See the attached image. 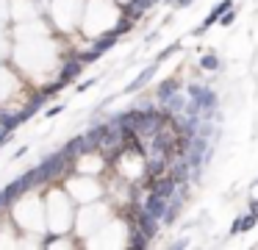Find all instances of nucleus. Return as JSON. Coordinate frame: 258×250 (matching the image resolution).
I'll list each match as a JSON object with an SVG mask.
<instances>
[{
    "label": "nucleus",
    "mask_w": 258,
    "mask_h": 250,
    "mask_svg": "<svg viewBox=\"0 0 258 250\" xmlns=\"http://www.w3.org/2000/svg\"><path fill=\"white\" fill-rule=\"evenodd\" d=\"M156 70H158V61H156V64H150V67H145V70H142V72H139V75H136V78H134V81H131V83H128V86H125V92H128V94H134V92H139V89H142V86H145V83H147V81H150V78H153V75H156Z\"/></svg>",
    "instance_id": "4"
},
{
    "label": "nucleus",
    "mask_w": 258,
    "mask_h": 250,
    "mask_svg": "<svg viewBox=\"0 0 258 250\" xmlns=\"http://www.w3.org/2000/svg\"><path fill=\"white\" fill-rule=\"evenodd\" d=\"M95 78H89V81H84V83H81V86H78V92H86V89H89V86H95Z\"/></svg>",
    "instance_id": "18"
},
{
    "label": "nucleus",
    "mask_w": 258,
    "mask_h": 250,
    "mask_svg": "<svg viewBox=\"0 0 258 250\" xmlns=\"http://www.w3.org/2000/svg\"><path fill=\"white\" fill-rule=\"evenodd\" d=\"M64 111V106L58 103V106H50V109H45V117H56V114H61Z\"/></svg>",
    "instance_id": "17"
},
{
    "label": "nucleus",
    "mask_w": 258,
    "mask_h": 250,
    "mask_svg": "<svg viewBox=\"0 0 258 250\" xmlns=\"http://www.w3.org/2000/svg\"><path fill=\"white\" fill-rule=\"evenodd\" d=\"M106 128H108V122H100V125H92L89 128V133H84V139H86V147L95 153L97 147H100V139H103V133H106Z\"/></svg>",
    "instance_id": "5"
},
{
    "label": "nucleus",
    "mask_w": 258,
    "mask_h": 250,
    "mask_svg": "<svg viewBox=\"0 0 258 250\" xmlns=\"http://www.w3.org/2000/svg\"><path fill=\"white\" fill-rule=\"evenodd\" d=\"M150 0H128V6H125L122 17H128V20H136V17H142L147 9H150Z\"/></svg>",
    "instance_id": "7"
},
{
    "label": "nucleus",
    "mask_w": 258,
    "mask_h": 250,
    "mask_svg": "<svg viewBox=\"0 0 258 250\" xmlns=\"http://www.w3.org/2000/svg\"><path fill=\"white\" fill-rule=\"evenodd\" d=\"M164 106H167V109H164V111H167V114H180V111H183L186 109V97H180V94L178 92H175L172 94V97H167V100H164Z\"/></svg>",
    "instance_id": "10"
},
{
    "label": "nucleus",
    "mask_w": 258,
    "mask_h": 250,
    "mask_svg": "<svg viewBox=\"0 0 258 250\" xmlns=\"http://www.w3.org/2000/svg\"><path fill=\"white\" fill-rule=\"evenodd\" d=\"M230 6H233V0H222V3H217V6H214V9H211V14H208V17H206V22H203V25H200V28H197V31H195V33H203V31H206V28H208V25H214V22H217V20H219V17H222V14H225V11H228V9H230Z\"/></svg>",
    "instance_id": "6"
},
{
    "label": "nucleus",
    "mask_w": 258,
    "mask_h": 250,
    "mask_svg": "<svg viewBox=\"0 0 258 250\" xmlns=\"http://www.w3.org/2000/svg\"><path fill=\"white\" fill-rule=\"evenodd\" d=\"M0 211H6V203H3V192H0Z\"/></svg>",
    "instance_id": "20"
},
{
    "label": "nucleus",
    "mask_w": 258,
    "mask_h": 250,
    "mask_svg": "<svg viewBox=\"0 0 258 250\" xmlns=\"http://www.w3.org/2000/svg\"><path fill=\"white\" fill-rule=\"evenodd\" d=\"M255 220H258L255 214H247V217H236V222H233V228H230V233H239V231H250V228L255 225Z\"/></svg>",
    "instance_id": "12"
},
{
    "label": "nucleus",
    "mask_w": 258,
    "mask_h": 250,
    "mask_svg": "<svg viewBox=\"0 0 258 250\" xmlns=\"http://www.w3.org/2000/svg\"><path fill=\"white\" fill-rule=\"evenodd\" d=\"M175 50H178V44H169V47H164L161 53H158V61H164V59H169V56L175 53Z\"/></svg>",
    "instance_id": "14"
},
{
    "label": "nucleus",
    "mask_w": 258,
    "mask_h": 250,
    "mask_svg": "<svg viewBox=\"0 0 258 250\" xmlns=\"http://www.w3.org/2000/svg\"><path fill=\"white\" fill-rule=\"evenodd\" d=\"M250 209H252V214H255V217H258V200H255V203H252V206H250Z\"/></svg>",
    "instance_id": "19"
},
{
    "label": "nucleus",
    "mask_w": 258,
    "mask_h": 250,
    "mask_svg": "<svg viewBox=\"0 0 258 250\" xmlns=\"http://www.w3.org/2000/svg\"><path fill=\"white\" fill-rule=\"evenodd\" d=\"M45 100H47V94H45V92H42V94H34V97L28 100V106H25V109L20 111V117H23V122L28 120V117H34L36 111H39L42 106H45Z\"/></svg>",
    "instance_id": "8"
},
{
    "label": "nucleus",
    "mask_w": 258,
    "mask_h": 250,
    "mask_svg": "<svg viewBox=\"0 0 258 250\" xmlns=\"http://www.w3.org/2000/svg\"><path fill=\"white\" fill-rule=\"evenodd\" d=\"M81 70H84V61H81L78 56H75V59H67V61H64V67H61V75H58V78H61L64 83H73L75 78L81 75Z\"/></svg>",
    "instance_id": "3"
},
{
    "label": "nucleus",
    "mask_w": 258,
    "mask_h": 250,
    "mask_svg": "<svg viewBox=\"0 0 258 250\" xmlns=\"http://www.w3.org/2000/svg\"><path fill=\"white\" fill-rule=\"evenodd\" d=\"M178 89H180V81H175V78H169V81H161V83H158V89H156V97L164 103V100L172 97Z\"/></svg>",
    "instance_id": "9"
},
{
    "label": "nucleus",
    "mask_w": 258,
    "mask_h": 250,
    "mask_svg": "<svg viewBox=\"0 0 258 250\" xmlns=\"http://www.w3.org/2000/svg\"><path fill=\"white\" fill-rule=\"evenodd\" d=\"M200 67H203V70H208V72H214V70H219V59L214 53H208V56H203V59H200Z\"/></svg>",
    "instance_id": "13"
},
{
    "label": "nucleus",
    "mask_w": 258,
    "mask_h": 250,
    "mask_svg": "<svg viewBox=\"0 0 258 250\" xmlns=\"http://www.w3.org/2000/svg\"><path fill=\"white\" fill-rule=\"evenodd\" d=\"M233 20H236V11H225V14L219 17V22H222V25H230Z\"/></svg>",
    "instance_id": "15"
},
{
    "label": "nucleus",
    "mask_w": 258,
    "mask_h": 250,
    "mask_svg": "<svg viewBox=\"0 0 258 250\" xmlns=\"http://www.w3.org/2000/svg\"><path fill=\"white\" fill-rule=\"evenodd\" d=\"M142 209L147 211L150 217H156L158 222H161V217H164V211H167V197H161V194H156V192H150L145 197V203H142Z\"/></svg>",
    "instance_id": "2"
},
{
    "label": "nucleus",
    "mask_w": 258,
    "mask_h": 250,
    "mask_svg": "<svg viewBox=\"0 0 258 250\" xmlns=\"http://www.w3.org/2000/svg\"><path fill=\"white\" fill-rule=\"evenodd\" d=\"M12 136H14V131H3V128H0V147L6 142H12Z\"/></svg>",
    "instance_id": "16"
},
{
    "label": "nucleus",
    "mask_w": 258,
    "mask_h": 250,
    "mask_svg": "<svg viewBox=\"0 0 258 250\" xmlns=\"http://www.w3.org/2000/svg\"><path fill=\"white\" fill-rule=\"evenodd\" d=\"M175 3H178V6H189L191 0H175Z\"/></svg>",
    "instance_id": "21"
},
{
    "label": "nucleus",
    "mask_w": 258,
    "mask_h": 250,
    "mask_svg": "<svg viewBox=\"0 0 258 250\" xmlns=\"http://www.w3.org/2000/svg\"><path fill=\"white\" fill-rule=\"evenodd\" d=\"M23 122V117H20V111L17 114H9V111H0V128L3 131H14V128Z\"/></svg>",
    "instance_id": "11"
},
{
    "label": "nucleus",
    "mask_w": 258,
    "mask_h": 250,
    "mask_svg": "<svg viewBox=\"0 0 258 250\" xmlns=\"http://www.w3.org/2000/svg\"><path fill=\"white\" fill-rule=\"evenodd\" d=\"M70 167V161H67V156H64V150H58V153H53V156H47L45 161L39 164V172H42V181H50V178H56L58 172H64Z\"/></svg>",
    "instance_id": "1"
}]
</instances>
